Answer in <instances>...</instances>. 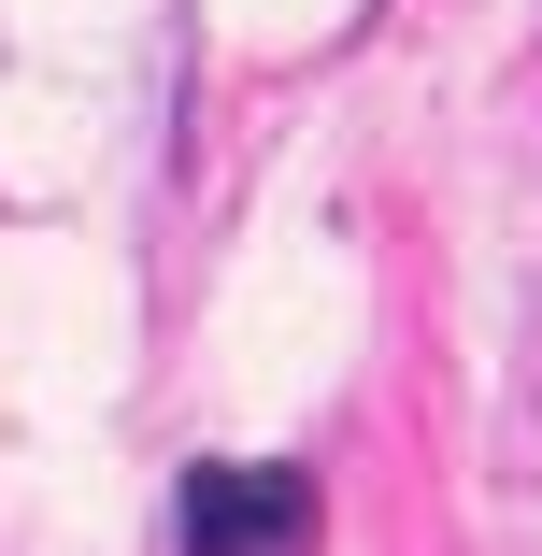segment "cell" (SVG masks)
<instances>
[{
	"label": "cell",
	"instance_id": "obj_1",
	"mask_svg": "<svg viewBox=\"0 0 542 556\" xmlns=\"http://www.w3.org/2000/svg\"><path fill=\"white\" fill-rule=\"evenodd\" d=\"M314 542V485L300 471H186V556H300Z\"/></svg>",
	"mask_w": 542,
	"mask_h": 556
}]
</instances>
